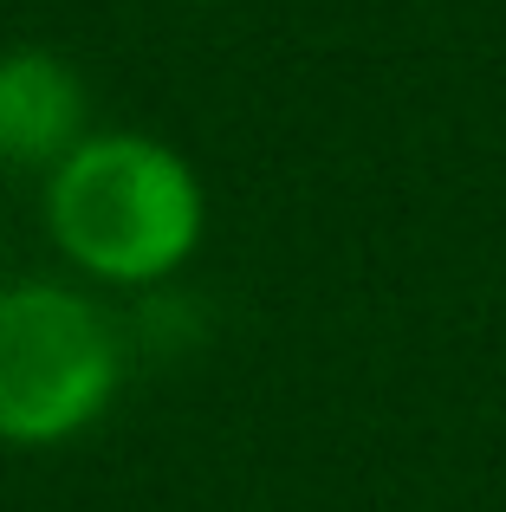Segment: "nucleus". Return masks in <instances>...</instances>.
<instances>
[{
	"instance_id": "obj_3",
	"label": "nucleus",
	"mask_w": 506,
	"mask_h": 512,
	"mask_svg": "<svg viewBox=\"0 0 506 512\" xmlns=\"http://www.w3.org/2000/svg\"><path fill=\"white\" fill-rule=\"evenodd\" d=\"M91 137V98L72 59L46 46L0 52V163L59 169Z\"/></svg>"
},
{
	"instance_id": "obj_2",
	"label": "nucleus",
	"mask_w": 506,
	"mask_h": 512,
	"mask_svg": "<svg viewBox=\"0 0 506 512\" xmlns=\"http://www.w3.org/2000/svg\"><path fill=\"white\" fill-rule=\"evenodd\" d=\"M117 389L111 318L65 286L0 292V441L46 448L104 415Z\"/></svg>"
},
{
	"instance_id": "obj_1",
	"label": "nucleus",
	"mask_w": 506,
	"mask_h": 512,
	"mask_svg": "<svg viewBox=\"0 0 506 512\" xmlns=\"http://www.w3.org/2000/svg\"><path fill=\"white\" fill-rule=\"evenodd\" d=\"M46 227L72 266L111 286H150L189 266L208 195L189 156L137 130H91L46 182Z\"/></svg>"
}]
</instances>
